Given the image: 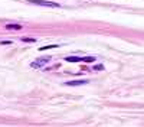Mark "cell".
<instances>
[{
  "instance_id": "3957f363",
  "label": "cell",
  "mask_w": 144,
  "mask_h": 127,
  "mask_svg": "<svg viewBox=\"0 0 144 127\" xmlns=\"http://www.w3.org/2000/svg\"><path fill=\"white\" fill-rule=\"evenodd\" d=\"M84 84H88L86 79H77V81H68L65 82V85L68 87H77V85H84Z\"/></svg>"
},
{
  "instance_id": "ba28073f",
  "label": "cell",
  "mask_w": 144,
  "mask_h": 127,
  "mask_svg": "<svg viewBox=\"0 0 144 127\" xmlns=\"http://www.w3.org/2000/svg\"><path fill=\"white\" fill-rule=\"evenodd\" d=\"M22 41H23V42H29V43H30V42H36L35 38H22Z\"/></svg>"
},
{
  "instance_id": "8992f818",
  "label": "cell",
  "mask_w": 144,
  "mask_h": 127,
  "mask_svg": "<svg viewBox=\"0 0 144 127\" xmlns=\"http://www.w3.org/2000/svg\"><path fill=\"white\" fill-rule=\"evenodd\" d=\"M94 61H95L94 56H84L82 58V62H94Z\"/></svg>"
},
{
  "instance_id": "9c48e42d",
  "label": "cell",
  "mask_w": 144,
  "mask_h": 127,
  "mask_svg": "<svg viewBox=\"0 0 144 127\" xmlns=\"http://www.w3.org/2000/svg\"><path fill=\"white\" fill-rule=\"evenodd\" d=\"M94 69H95V71H101V69H104V65H95Z\"/></svg>"
},
{
  "instance_id": "52a82bcc",
  "label": "cell",
  "mask_w": 144,
  "mask_h": 127,
  "mask_svg": "<svg viewBox=\"0 0 144 127\" xmlns=\"http://www.w3.org/2000/svg\"><path fill=\"white\" fill-rule=\"evenodd\" d=\"M53 48H58V45H45V46L39 48V51H46V49H53Z\"/></svg>"
},
{
  "instance_id": "7a4b0ae2",
  "label": "cell",
  "mask_w": 144,
  "mask_h": 127,
  "mask_svg": "<svg viewBox=\"0 0 144 127\" xmlns=\"http://www.w3.org/2000/svg\"><path fill=\"white\" fill-rule=\"evenodd\" d=\"M50 61V56H45V58H39V59H36V61H33L30 64V66L32 68H40V66H43V65H46V64Z\"/></svg>"
},
{
  "instance_id": "5b68a950",
  "label": "cell",
  "mask_w": 144,
  "mask_h": 127,
  "mask_svg": "<svg viewBox=\"0 0 144 127\" xmlns=\"http://www.w3.org/2000/svg\"><path fill=\"white\" fill-rule=\"evenodd\" d=\"M6 28H7V29H15V31H20V29H22V25H17V23H9V25H6Z\"/></svg>"
},
{
  "instance_id": "277c9868",
  "label": "cell",
  "mask_w": 144,
  "mask_h": 127,
  "mask_svg": "<svg viewBox=\"0 0 144 127\" xmlns=\"http://www.w3.org/2000/svg\"><path fill=\"white\" fill-rule=\"evenodd\" d=\"M65 61L66 62H82V58L81 56H66Z\"/></svg>"
},
{
  "instance_id": "30bf717a",
  "label": "cell",
  "mask_w": 144,
  "mask_h": 127,
  "mask_svg": "<svg viewBox=\"0 0 144 127\" xmlns=\"http://www.w3.org/2000/svg\"><path fill=\"white\" fill-rule=\"evenodd\" d=\"M1 45H12V41H1Z\"/></svg>"
},
{
  "instance_id": "6da1fadb",
  "label": "cell",
  "mask_w": 144,
  "mask_h": 127,
  "mask_svg": "<svg viewBox=\"0 0 144 127\" xmlns=\"http://www.w3.org/2000/svg\"><path fill=\"white\" fill-rule=\"evenodd\" d=\"M33 4H38V6H45V7H59L58 3H53V1H46V0H29Z\"/></svg>"
}]
</instances>
